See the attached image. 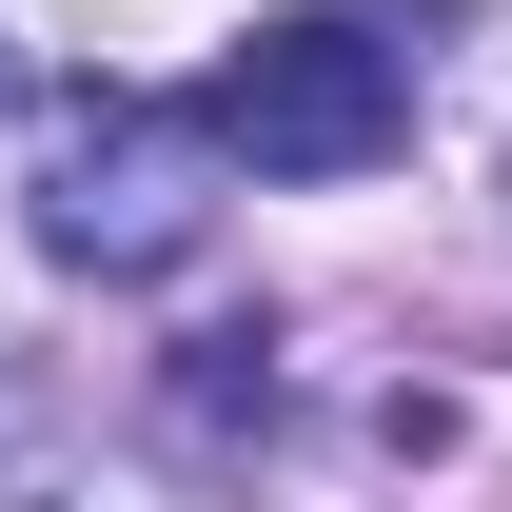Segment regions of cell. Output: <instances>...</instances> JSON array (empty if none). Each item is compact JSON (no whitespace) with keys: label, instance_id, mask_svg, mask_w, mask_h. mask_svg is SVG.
<instances>
[{"label":"cell","instance_id":"cell-1","mask_svg":"<svg viewBox=\"0 0 512 512\" xmlns=\"http://www.w3.org/2000/svg\"><path fill=\"white\" fill-rule=\"evenodd\" d=\"M217 158H237V138L178 119V99H138V79H60V99H40V158H20V217H40L60 276L138 296V276H178V256L217 237Z\"/></svg>","mask_w":512,"mask_h":512},{"label":"cell","instance_id":"cell-2","mask_svg":"<svg viewBox=\"0 0 512 512\" xmlns=\"http://www.w3.org/2000/svg\"><path fill=\"white\" fill-rule=\"evenodd\" d=\"M197 119L237 138L256 178H375L394 138H414V79H394L375 20H256L237 60H217V99Z\"/></svg>","mask_w":512,"mask_h":512}]
</instances>
